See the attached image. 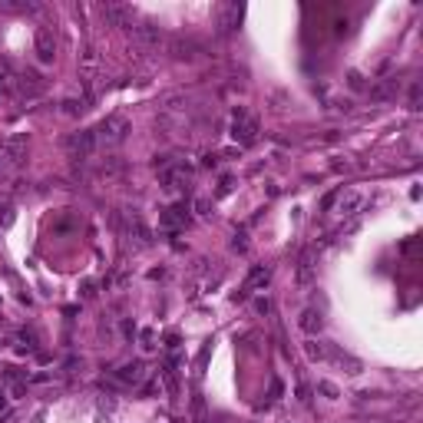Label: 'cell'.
I'll list each match as a JSON object with an SVG mask.
<instances>
[{
    "label": "cell",
    "instance_id": "cell-6",
    "mask_svg": "<svg viewBox=\"0 0 423 423\" xmlns=\"http://www.w3.org/2000/svg\"><path fill=\"white\" fill-rule=\"evenodd\" d=\"M66 146H70L73 159H89V152H93V146H96V136L93 132H80V136L66 139Z\"/></svg>",
    "mask_w": 423,
    "mask_h": 423
},
{
    "label": "cell",
    "instance_id": "cell-13",
    "mask_svg": "<svg viewBox=\"0 0 423 423\" xmlns=\"http://www.w3.org/2000/svg\"><path fill=\"white\" fill-rule=\"evenodd\" d=\"M308 357H311V360H324V347H321L318 341H311V344H308Z\"/></svg>",
    "mask_w": 423,
    "mask_h": 423
},
{
    "label": "cell",
    "instance_id": "cell-10",
    "mask_svg": "<svg viewBox=\"0 0 423 423\" xmlns=\"http://www.w3.org/2000/svg\"><path fill=\"white\" fill-rule=\"evenodd\" d=\"M24 146H27V139H24V136L10 139V143L4 146V152H7V159H10V162H20V156H24Z\"/></svg>",
    "mask_w": 423,
    "mask_h": 423
},
{
    "label": "cell",
    "instance_id": "cell-7",
    "mask_svg": "<svg viewBox=\"0 0 423 423\" xmlns=\"http://www.w3.org/2000/svg\"><path fill=\"white\" fill-rule=\"evenodd\" d=\"M189 222V208L185 205H172L162 212V225H166L169 232H176V228H182V225Z\"/></svg>",
    "mask_w": 423,
    "mask_h": 423
},
{
    "label": "cell",
    "instance_id": "cell-1",
    "mask_svg": "<svg viewBox=\"0 0 423 423\" xmlns=\"http://www.w3.org/2000/svg\"><path fill=\"white\" fill-rule=\"evenodd\" d=\"M255 132H258V119L245 109H235L232 116V139L238 146H251L255 143Z\"/></svg>",
    "mask_w": 423,
    "mask_h": 423
},
{
    "label": "cell",
    "instance_id": "cell-5",
    "mask_svg": "<svg viewBox=\"0 0 423 423\" xmlns=\"http://www.w3.org/2000/svg\"><path fill=\"white\" fill-rule=\"evenodd\" d=\"M37 56H40V63H50L56 56V37L50 27H40L37 30Z\"/></svg>",
    "mask_w": 423,
    "mask_h": 423
},
{
    "label": "cell",
    "instance_id": "cell-15",
    "mask_svg": "<svg viewBox=\"0 0 423 423\" xmlns=\"http://www.w3.org/2000/svg\"><path fill=\"white\" fill-rule=\"evenodd\" d=\"M96 291H93V281H83V298H93Z\"/></svg>",
    "mask_w": 423,
    "mask_h": 423
},
{
    "label": "cell",
    "instance_id": "cell-3",
    "mask_svg": "<svg viewBox=\"0 0 423 423\" xmlns=\"http://www.w3.org/2000/svg\"><path fill=\"white\" fill-rule=\"evenodd\" d=\"M189 182V169L185 166H162V189L166 192H179Z\"/></svg>",
    "mask_w": 423,
    "mask_h": 423
},
{
    "label": "cell",
    "instance_id": "cell-14",
    "mask_svg": "<svg viewBox=\"0 0 423 423\" xmlns=\"http://www.w3.org/2000/svg\"><path fill=\"white\" fill-rule=\"evenodd\" d=\"M318 390H321V393H328V397H337L334 383H328V380H324V383H318Z\"/></svg>",
    "mask_w": 423,
    "mask_h": 423
},
{
    "label": "cell",
    "instance_id": "cell-8",
    "mask_svg": "<svg viewBox=\"0 0 423 423\" xmlns=\"http://www.w3.org/2000/svg\"><path fill=\"white\" fill-rule=\"evenodd\" d=\"M169 50H172V56H176V60H192L199 47H195L192 40H182V37H176V40L169 43Z\"/></svg>",
    "mask_w": 423,
    "mask_h": 423
},
{
    "label": "cell",
    "instance_id": "cell-12",
    "mask_svg": "<svg viewBox=\"0 0 423 423\" xmlns=\"http://www.w3.org/2000/svg\"><path fill=\"white\" fill-rule=\"evenodd\" d=\"M268 281V268H255V271L248 274V285H245V291H251L255 285H264Z\"/></svg>",
    "mask_w": 423,
    "mask_h": 423
},
{
    "label": "cell",
    "instance_id": "cell-11",
    "mask_svg": "<svg viewBox=\"0 0 423 423\" xmlns=\"http://www.w3.org/2000/svg\"><path fill=\"white\" fill-rule=\"evenodd\" d=\"M357 205H360V195H357V192H347V195L341 199V212H344V215H351Z\"/></svg>",
    "mask_w": 423,
    "mask_h": 423
},
{
    "label": "cell",
    "instance_id": "cell-2",
    "mask_svg": "<svg viewBox=\"0 0 423 423\" xmlns=\"http://www.w3.org/2000/svg\"><path fill=\"white\" fill-rule=\"evenodd\" d=\"M96 132H99V139H103L106 146H116V143H122V139H126L129 122L122 119V116H109V119H103V126L96 129Z\"/></svg>",
    "mask_w": 423,
    "mask_h": 423
},
{
    "label": "cell",
    "instance_id": "cell-4",
    "mask_svg": "<svg viewBox=\"0 0 423 423\" xmlns=\"http://www.w3.org/2000/svg\"><path fill=\"white\" fill-rule=\"evenodd\" d=\"M143 377H146L143 360H132V364H126V367L116 370V383H119V387H136V383H143Z\"/></svg>",
    "mask_w": 423,
    "mask_h": 423
},
{
    "label": "cell",
    "instance_id": "cell-16",
    "mask_svg": "<svg viewBox=\"0 0 423 423\" xmlns=\"http://www.w3.org/2000/svg\"><path fill=\"white\" fill-rule=\"evenodd\" d=\"M0 407H4V390H0Z\"/></svg>",
    "mask_w": 423,
    "mask_h": 423
},
{
    "label": "cell",
    "instance_id": "cell-9",
    "mask_svg": "<svg viewBox=\"0 0 423 423\" xmlns=\"http://www.w3.org/2000/svg\"><path fill=\"white\" fill-rule=\"evenodd\" d=\"M301 328L308 331V334L321 331V328H324V318H321V311H304V314H301Z\"/></svg>",
    "mask_w": 423,
    "mask_h": 423
}]
</instances>
